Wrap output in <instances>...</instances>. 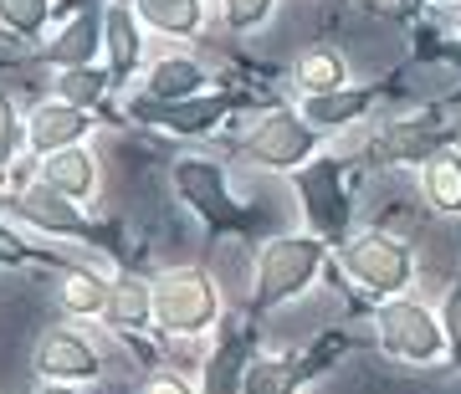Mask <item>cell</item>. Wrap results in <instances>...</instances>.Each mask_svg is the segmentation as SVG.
I'll return each instance as SVG.
<instances>
[{"label":"cell","instance_id":"obj_1","mask_svg":"<svg viewBox=\"0 0 461 394\" xmlns=\"http://www.w3.org/2000/svg\"><path fill=\"white\" fill-rule=\"evenodd\" d=\"M154 312H159L165 328H185V333L200 328L215 312L211 282L200 277V272H169V277L159 282V292H154Z\"/></svg>","mask_w":461,"mask_h":394},{"label":"cell","instance_id":"obj_2","mask_svg":"<svg viewBox=\"0 0 461 394\" xmlns=\"http://www.w3.org/2000/svg\"><path fill=\"white\" fill-rule=\"evenodd\" d=\"M318 266V246L313 241H297V236H287V241H272L262 256V287H257V302H277V297L297 292L303 282L313 277Z\"/></svg>","mask_w":461,"mask_h":394},{"label":"cell","instance_id":"obj_3","mask_svg":"<svg viewBox=\"0 0 461 394\" xmlns=\"http://www.w3.org/2000/svg\"><path fill=\"white\" fill-rule=\"evenodd\" d=\"M379 333H384V344L405 354V359H430L436 348H441V333L436 323L426 318V308H411V302H400L379 318Z\"/></svg>","mask_w":461,"mask_h":394},{"label":"cell","instance_id":"obj_4","mask_svg":"<svg viewBox=\"0 0 461 394\" xmlns=\"http://www.w3.org/2000/svg\"><path fill=\"white\" fill-rule=\"evenodd\" d=\"M348 266H354V277L369 282V287H379V292H395V287H405V277H411L405 251H400L395 241H384V236L359 241V246L348 251Z\"/></svg>","mask_w":461,"mask_h":394},{"label":"cell","instance_id":"obj_5","mask_svg":"<svg viewBox=\"0 0 461 394\" xmlns=\"http://www.w3.org/2000/svg\"><path fill=\"white\" fill-rule=\"evenodd\" d=\"M175 180H180V195L195 205L211 226H230L236 220V205L226 200V184H221V175H215L211 165H200V159H185L180 169H175Z\"/></svg>","mask_w":461,"mask_h":394},{"label":"cell","instance_id":"obj_6","mask_svg":"<svg viewBox=\"0 0 461 394\" xmlns=\"http://www.w3.org/2000/svg\"><path fill=\"white\" fill-rule=\"evenodd\" d=\"M308 129L297 123V118H267L257 139H251V159H262V165H297L303 154H308Z\"/></svg>","mask_w":461,"mask_h":394},{"label":"cell","instance_id":"obj_7","mask_svg":"<svg viewBox=\"0 0 461 394\" xmlns=\"http://www.w3.org/2000/svg\"><path fill=\"white\" fill-rule=\"evenodd\" d=\"M303 195H308V215L318 220V230L344 226V195H339V165H313L303 169Z\"/></svg>","mask_w":461,"mask_h":394},{"label":"cell","instance_id":"obj_8","mask_svg":"<svg viewBox=\"0 0 461 394\" xmlns=\"http://www.w3.org/2000/svg\"><path fill=\"white\" fill-rule=\"evenodd\" d=\"M36 363H41L47 374H67V379H93V374H98L93 348H87L83 338H72V333H51V338H41Z\"/></svg>","mask_w":461,"mask_h":394},{"label":"cell","instance_id":"obj_9","mask_svg":"<svg viewBox=\"0 0 461 394\" xmlns=\"http://www.w3.org/2000/svg\"><path fill=\"white\" fill-rule=\"evenodd\" d=\"M16 205H21V215H32L36 226H51V230H87L83 220H77V210H72L67 200H57L51 190H26Z\"/></svg>","mask_w":461,"mask_h":394},{"label":"cell","instance_id":"obj_10","mask_svg":"<svg viewBox=\"0 0 461 394\" xmlns=\"http://www.w3.org/2000/svg\"><path fill=\"white\" fill-rule=\"evenodd\" d=\"M83 129H87V118L77 113V108H41V113L32 118L36 148H57V144H67V139H77Z\"/></svg>","mask_w":461,"mask_h":394},{"label":"cell","instance_id":"obj_11","mask_svg":"<svg viewBox=\"0 0 461 394\" xmlns=\"http://www.w3.org/2000/svg\"><path fill=\"white\" fill-rule=\"evenodd\" d=\"M47 180L57 184V190H67V195H83V190H93V159L77 154V148L51 154L47 159Z\"/></svg>","mask_w":461,"mask_h":394},{"label":"cell","instance_id":"obj_12","mask_svg":"<svg viewBox=\"0 0 461 394\" xmlns=\"http://www.w3.org/2000/svg\"><path fill=\"white\" fill-rule=\"evenodd\" d=\"M297 379H303V369L287 359H262L247 369V394H293Z\"/></svg>","mask_w":461,"mask_h":394},{"label":"cell","instance_id":"obj_13","mask_svg":"<svg viewBox=\"0 0 461 394\" xmlns=\"http://www.w3.org/2000/svg\"><path fill=\"white\" fill-rule=\"evenodd\" d=\"M426 190H430V200H436L441 210H461V159L436 154L430 169H426Z\"/></svg>","mask_w":461,"mask_h":394},{"label":"cell","instance_id":"obj_14","mask_svg":"<svg viewBox=\"0 0 461 394\" xmlns=\"http://www.w3.org/2000/svg\"><path fill=\"white\" fill-rule=\"evenodd\" d=\"M430 148H436V133L430 129H390L379 139V154L384 159H420Z\"/></svg>","mask_w":461,"mask_h":394},{"label":"cell","instance_id":"obj_15","mask_svg":"<svg viewBox=\"0 0 461 394\" xmlns=\"http://www.w3.org/2000/svg\"><path fill=\"white\" fill-rule=\"evenodd\" d=\"M200 87V67L195 62H165L154 72V98H185Z\"/></svg>","mask_w":461,"mask_h":394},{"label":"cell","instance_id":"obj_16","mask_svg":"<svg viewBox=\"0 0 461 394\" xmlns=\"http://www.w3.org/2000/svg\"><path fill=\"white\" fill-rule=\"evenodd\" d=\"M139 5H144V16L149 21H159V26H165V31H190V26H195V0H139Z\"/></svg>","mask_w":461,"mask_h":394},{"label":"cell","instance_id":"obj_17","mask_svg":"<svg viewBox=\"0 0 461 394\" xmlns=\"http://www.w3.org/2000/svg\"><path fill=\"white\" fill-rule=\"evenodd\" d=\"M93 51V16L72 21V31L51 47V62H67V67H83V57Z\"/></svg>","mask_w":461,"mask_h":394},{"label":"cell","instance_id":"obj_18","mask_svg":"<svg viewBox=\"0 0 461 394\" xmlns=\"http://www.w3.org/2000/svg\"><path fill=\"white\" fill-rule=\"evenodd\" d=\"M241 359H247V348H241V338H230V344L215 354V363H211V394H230V390H236Z\"/></svg>","mask_w":461,"mask_h":394},{"label":"cell","instance_id":"obj_19","mask_svg":"<svg viewBox=\"0 0 461 394\" xmlns=\"http://www.w3.org/2000/svg\"><path fill=\"white\" fill-rule=\"evenodd\" d=\"M108 312H113L118 328H133V323L149 312V292L139 287V282H123V287L113 292V302H108Z\"/></svg>","mask_w":461,"mask_h":394},{"label":"cell","instance_id":"obj_20","mask_svg":"<svg viewBox=\"0 0 461 394\" xmlns=\"http://www.w3.org/2000/svg\"><path fill=\"white\" fill-rule=\"evenodd\" d=\"M303 83L313 87V93H329V87L344 83V62H339V57H329V51H313V57L303 62Z\"/></svg>","mask_w":461,"mask_h":394},{"label":"cell","instance_id":"obj_21","mask_svg":"<svg viewBox=\"0 0 461 394\" xmlns=\"http://www.w3.org/2000/svg\"><path fill=\"white\" fill-rule=\"evenodd\" d=\"M108 41H113V67H118V72H129L133 51H139L133 26H129V11H108Z\"/></svg>","mask_w":461,"mask_h":394},{"label":"cell","instance_id":"obj_22","mask_svg":"<svg viewBox=\"0 0 461 394\" xmlns=\"http://www.w3.org/2000/svg\"><path fill=\"white\" fill-rule=\"evenodd\" d=\"M62 302L72 312H93V308H103V287L93 277H83V272H77V277L62 282Z\"/></svg>","mask_w":461,"mask_h":394},{"label":"cell","instance_id":"obj_23","mask_svg":"<svg viewBox=\"0 0 461 394\" xmlns=\"http://www.w3.org/2000/svg\"><path fill=\"white\" fill-rule=\"evenodd\" d=\"M211 118H221V103H185V108H169V129H180V133H200Z\"/></svg>","mask_w":461,"mask_h":394},{"label":"cell","instance_id":"obj_24","mask_svg":"<svg viewBox=\"0 0 461 394\" xmlns=\"http://www.w3.org/2000/svg\"><path fill=\"white\" fill-rule=\"evenodd\" d=\"M62 93L72 103H98V93H103V77L98 72H87V67H72L62 77Z\"/></svg>","mask_w":461,"mask_h":394},{"label":"cell","instance_id":"obj_25","mask_svg":"<svg viewBox=\"0 0 461 394\" xmlns=\"http://www.w3.org/2000/svg\"><path fill=\"white\" fill-rule=\"evenodd\" d=\"M364 108V93H348V98H313V108L308 113L323 118V123H344L348 113H359Z\"/></svg>","mask_w":461,"mask_h":394},{"label":"cell","instance_id":"obj_26","mask_svg":"<svg viewBox=\"0 0 461 394\" xmlns=\"http://www.w3.org/2000/svg\"><path fill=\"white\" fill-rule=\"evenodd\" d=\"M47 16V0H5V21L16 26V31H36Z\"/></svg>","mask_w":461,"mask_h":394},{"label":"cell","instance_id":"obj_27","mask_svg":"<svg viewBox=\"0 0 461 394\" xmlns=\"http://www.w3.org/2000/svg\"><path fill=\"white\" fill-rule=\"evenodd\" d=\"M267 5H272V0H230V21H236V26H251V21L267 16Z\"/></svg>","mask_w":461,"mask_h":394},{"label":"cell","instance_id":"obj_28","mask_svg":"<svg viewBox=\"0 0 461 394\" xmlns=\"http://www.w3.org/2000/svg\"><path fill=\"white\" fill-rule=\"evenodd\" d=\"M446 323H451V344H456V359H461V292H451V308H446Z\"/></svg>","mask_w":461,"mask_h":394},{"label":"cell","instance_id":"obj_29","mask_svg":"<svg viewBox=\"0 0 461 394\" xmlns=\"http://www.w3.org/2000/svg\"><path fill=\"white\" fill-rule=\"evenodd\" d=\"M149 394H190L180 384V379H154V384H149Z\"/></svg>","mask_w":461,"mask_h":394},{"label":"cell","instance_id":"obj_30","mask_svg":"<svg viewBox=\"0 0 461 394\" xmlns=\"http://www.w3.org/2000/svg\"><path fill=\"white\" fill-rule=\"evenodd\" d=\"M47 394H67V390H47Z\"/></svg>","mask_w":461,"mask_h":394}]
</instances>
